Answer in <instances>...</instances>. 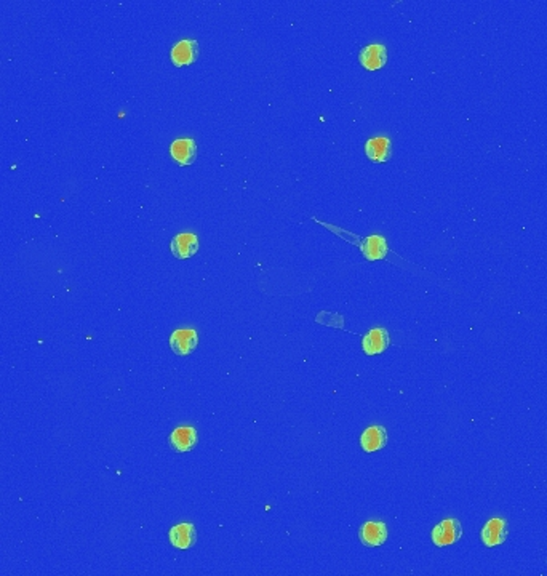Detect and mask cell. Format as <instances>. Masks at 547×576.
Masks as SVG:
<instances>
[{"mask_svg":"<svg viewBox=\"0 0 547 576\" xmlns=\"http://www.w3.org/2000/svg\"><path fill=\"white\" fill-rule=\"evenodd\" d=\"M391 338L389 332L386 328H373L363 336L362 340V349L367 356L383 354V352L389 347Z\"/></svg>","mask_w":547,"mask_h":576,"instance_id":"obj_6","label":"cell"},{"mask_svg":"<svg viewBox=\"0 0 547 576\" xmlns=\"http://www.w3.org/2000/svg\"><path fill=\"white\" fill-rule=\"evenodd\" d=\"M358 538L362 544L376 547L384 544L387 540V525L384 522H367L358 530Z\"/></svg>","mask_w":547,"mask_h":576,"instance_id":"obj_10","label":"cell"},{"mask_svg":"<svg viewBox=\"0 0 547 576\" xmlns=\"http://www.w3.org/2000/svg\"><path fill=\"white\" fill-rule=\"evenodd\" d=\"M198 42L197 41H181L173 45L172 51H170V58L176 67L189 66L198 58Z\"/></svg>","mask_w":547,"mask_h":576,"instance_id":"obj_7","label":"cell"},{"mask_svg":"<svg viewBox=\"0 0 547 576\" xmlns=\"http://www.w3.org/2000/svg\"><path fill=\"white\" fill-rule=\"evenodd\" d=\"M170 156H172L173 161L181 165V167L192 165L197 156V142L189 138L175 140L172 145H170Z\"/></svg>","mask_w":547,"mask_h":576,"instance_id":"obj_5","label":"cell"},{"mask_svg":"<svg viewBox=\"0 0 547 576\" xmlns=\"http://www.w3.org/2000/svg\"><path fill=\"white\" fill-rule=\"evenodd\" d=\"M175 258L187 260L198 252V239L194 234H178L170 243Z\"/></svg>","mask_w":547,"mask_h":576,"instance_id":"obj_11","label":"cell"},{"mask_svg":"<svg viewBox=\"0 0 547 576\" xmlns=\"http://www.w3.org/2000/svg\"><path fill=\"white\" fill-rule=\"evenodd\" d=\"M356 239L352 241V243L358 245V248H360L362 255L367 258L368 261H376V260H384L387 255H389V247H387V242L383 236H370L365 239V241H360L357 236H354Z\"/></svg>","mask_w":547,"mask_h":576,"instance_id":"obj_2","label":"cell"},{"mask_svg":"<svg viewBox=\"0 0 547 576\" xmlns=\"http://www.w3.org/2000/svg\"><path fill=\"white\" fill-rule=\"evenodd\" d=\"M507 540V522L504 518L494 517L482 530V541L488 547L503 544Z\"/></svg>","mask_w":547,"mask_h":576,"instance_id":"obj_12","label":"cell"},{"mask_svg":"<svg viewBox=\"0 0 547 576\" xmlns=\"http://www.w3.org/2000/svg\"><path fill=\"white\" fill-rule=\"evenodd\" d=\"M365 154L374 163L389 162L392 157V141L386 136L368 140L367 145H365Z\"/></svg>","mask_w":547,"mask_h":576,"instance_id":"obj_9","label":"cell"},{"mask_svg":"<svg viewBox=\"0 0 547 576\" xmlns=\"http://www.w3.org/2000/svg\"><path fill=\"white\" fill-rule=\"evenodd\" d=\"M387 443V432L383 426H370L368 429L363 431L360 437V445L363 452L374 453L378 450L384 448Z\"/></svg>","mask_w":547,"mask_h":576,"instance_id":"obj_13","label":"cell"},{"mask_svg":"<svg viewBox=\"0 0 547 576\" xmlns=\"http://www.w3.org/2000/svg\"><path fill=\"white\" fill-rule=\"evenodd\" d=\"M170 543L178 549H189L196 541V527L192 523H178L170 528Z\"/></svg>","mask_w":547,"mask_h":576,"instance_id":"obj_14","label":"cell"},{"mask_svg":"<svg viewBox=\"0 0 547 576\" xmlns=\"http://www.w3.org/2000/svg\"><path fill=\"white\" fill-rule=\"evenodd\" d=\"M358 61L367 71H379L387 62V50L381 43L367 45L360 50Z\"/></svg>","mask_w":547,"mask_h":576,"instance_id":"obj_4","label":"cell"},{"mask_svg":"<svg viewBox=\"0 0 547 576\" xmlns=\"http://www.w3.org/2000/svg\"><path fill=\"white\" fill-rule=\"evenodd\" d=\"M168 442L176 450V452H180V453L191 452V450L196 447L198 442L197 431L191 426H180V427H176L172 434H170Z\"/></svg>","mask_w":547,"mask_h":576,"instance_id":"obj_8","label":"cell"},{"mask_svg":"<svg viewBox=\"0 0 547 576\" xmlns=\"http://www.w3.org/2000/svg\"><path fill=\"white\" fill-rule=\"evenodd\" d=\"M198 344V335L196 330L192 328H181L176 330L170 336V347L175 354L178 356H189L194 352Z\"/></svg>","mask_w":547,"mask_h":576,"instance_id":"obj_3","label":"cell"},{"mask_svg":"<svg viewBox=\"0 0 547 576\" xmlns=\"http://www.w3.org/2000/svg\"><path fill=\"white\" fill-rule=\"evenodd\" d=\"M463 535V527L456 518H447L432 530V543L438 547L454 544Z\"/></svg>","mask_w":547,"mask_h":576,"instance_id":"obj_1","label":"cell"}]
</instances>
